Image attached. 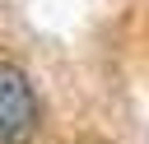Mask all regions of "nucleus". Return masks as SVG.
Listing matches in <instances>:
<instances>
[{
	"instance_id": "nucleus-1",
	"label": "nucleus",
	"mask_w": 149,
	"mask_h": 144,
	"mask_svg": "<svg viewBox=\"0 0 149 144\" xmlns=\"http://www.w3.org/2000/svg\"><path fill=\"white\" fill-rule=\"evenodd\" d=\"M42 125V107H37V88L33 79L0 60V144H33Z\"/></svg>"
}]
</instances>
